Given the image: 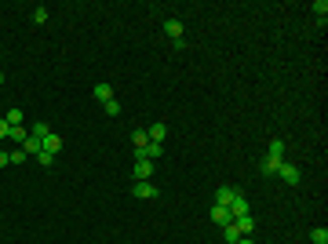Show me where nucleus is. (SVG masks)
Segmentation results:
<instances>
[{
	"label": "nucleus",
	"mask_w": 328,
	"mask_h": 244,
	"mask_svg": "<svg viewBox=\"0 0 328 244\" xmlns=\"http://www.w3.org/2000/svg\"><path fill=\"white\" fill-rule=\"evenodd\" d=\"M132 175H135V182H150V175H153V160H146V157H143V149H135Z\"/></svg>",
	"instance_id": "f257e3e1"
},
{
	"label": "nucleus",
	"mask_w": 328,
	"mask_h": 244,
	"mask_svg": "<svg viewBox=\"0 0 328 244\" xmlns=\"http://www.w3.org/2000/svg\"><path fill=\"white\" fill-rule=\"evenodd\" d=\"M132 193L139 197V201H157V197H161V190H157V186H150V182H135Z\"/></svg>",
	"instance_id": "f03ea898"
},
{
	"label": "nucleus",
	"mask_w": 328,
	"mask_h": 244,
	"mask_svg": "<svg viewBox=\"0 0 328 244\" xmlns=\"http://www.w3.org/2000/svg\"><path fill=\"white\" fill-rule=\"evenodd\" d=\"M274 175H281V179L288 182V186H295V182H299V168H295V164H288V160H281Z\"/></svg>",
	"instance_id": "7ed1b4c3"
},
{
	"label": "nucleus",
	"mask_w": 328,
	"mask_h": 244,
	"mask_svg": "<svg viewBox=\"0 0 328 244\" xmlns=\"http://www.w3.org/2000/svg\"><path fill=\"white\" fill-rule=\"evenodd\" d=\"M230 215L233 219H237V215H248V197L237 190V193H233V201H230Z\"/></svg>",
	"instance_id": "20e7f679"
},
{
	"label": "nucleus",
	"mask_w": 328,
	"mask_h": 244,
	"mask_svg": "<svg viewBox=\"0 0 328 244\" xmlns=\"http://www.w3.org/2000/svg\"><path fill=\"white\" fill-rule=\"evenodd\" d=\"M233 193H237V186H219V190H215V204H223V208H230V201H233Z\"/></svg>",
	"instance_id": "39448f33"
},
{
	"label": "nucleus",
	"mask_w": 328,
	"mask_h": 244,
	"mask_svg": "<svg viewBox=\"0 0 328 244\" xmlns=\"http://www.w3.org/2000/svg\"><path fill=\"white\" fill-rule=\"evenodd\" d=\"M212 219H215L219 226H230V222H233V215H230V208H223V204H212Z\"/></svg>",
	"instance_id": "423d86ee"
},
{
	"label": "nucleus",
	"mask_w": 328,
	"mask_h": 244,
	"mask_svg": "<svg viewBox=\"0 0 328 244\" xmlns=\"http://www.w3.org/2000/svg\"><path fill=\"white\" fill-rule=\"evenodd\" d=\"M4 120H8V124H11V128H22V124H26V113L19 110V106H11V110L4 113Z\"/></svg>",
	"instance_id": "0eeeda50"
},
{
	"label": "nucleus",
	"mask_w": 328,
	"mask_h": 244,
	"mask_svg": "<svg viewBox=\"0 0 328 244\" xmlns=\"http://www.w3.org/2000/svg\"><path fill=\"white\" fill-rule=\"evenodd\" d=\"M22 149H26V157H37L40 149H44V142L37 139V135H26V142H22Z\"/></svg>",
	"instance_id": "6e6552de"
},
{
	"label": "nucleus",
	"mask_w": 328,
	"mask_h": 244,
	"mask_svg": "<svg viewBox=\"0 0 328 244\" xmlns=\"http://www.w3.org/2000/svg\"><path fill=\"white\" fill-rule=\"evenodd\" d=\"M146 135H150V142H164L168 124H161V120H157V124H150V128H146Z\"/></svg>",
	"instance_id": "1a4fd4ad"
},
{
	"label": "nucleus",
	"mask_w": 328,
	"mask_h": 244,
	"mask_svg": "<svg viewBox=\"0 0 328 244\" xmlns=\"http://www.w3.org/2000/svg\"><path fill=\"white\" fill-rule=\"evenodd\" d=\"M164 33H168L171 40H179V37H182V22H179V19H168V22H164Z\"/></svg>",
	"instance_id": "9d476101"
},
{
	"label": "nucleus",
	"mask_w": 328,
	"mask_h": 244,
	"mask_svg": "<svg viewBox=\"0 0 328 244\" xmlns=\"http://www.w3.org/2000/svg\"><path fill=\"white\" fill-rule=\"evenodd\" d=\"M132 142H135V149H146V146H150V135H146V128H135V131H132Z\"/></svg>",
	"instance_id": "9b49d317"
},
{
	"label": "nucleus",
	"mask_w": 328,
	"mask_h": 244,
	"mask_svg": "<svg viewBox=\"0 0 328 244\" xmlns=\"http://www.w3.org/2000/svg\"><path fill=\"white\" fill-rule=\"evenodd\" d=\"M58 149H62V139H58V135L51 131V135H48V139H44V153H51V157H55V153H58Z\"/></svg>",
	"instance_id": "f8f14e48"
},
{
	"label": "nucleus",
	"mask_w": 328,
	"mask_h": 244,
	"mask_svg": "<svg viewBox=\"0 0 328 244\" xmlns=\"http://www.w3.org/2000/svg\"><path fill=\"white\" fill-rule=\"evenodd\" d=\"M233 226L248 237V233H252V226H255V219H252V215H237V219H233Z\"/></svg>",
	"instance_id": "ddd939ff"
},
{
	"label": "nucleus",
	"mask_w": 328,
	"mask_h": 244,
	"mask_svg": "<svg viewBox=\"0 0 328 244\" xmlns=\"http://www.w3.org/2000/svg\"><path fill=\"white\" fill-rule=\"evenodd\" d=\"M267 157H274V160H285V142H281V139H270Z\"/></svg>",
	"instance_id": "4468645a"
},
{
	"label": "nucleus",
	"mask_w": 328,
	"mask_h": 244,
	"mask_svg": "<svg viewBox=\"0 0 328 244\" xmlns=\"http://www.w3.org/2000/svg\"><path fill=\"white\" fill-rule=\"evenodd\" d=\"M29 135H37V139L44 142V139H48V135H51V124H44V120H37V124L29 128Z\"/></svg>",
	"instance_id": "2eb2a0df"
},
{
	"label": "nucleus",
	"mask_w": 328,
	"mask_h": 244,
	"mask_svg": "<svg viewBox=\"0 0 328 244\" xmlns=\"http://www.w3.org/2000/svg\"><path fill=\"white\" fill-rule=\"evenodd\" d=\"M91 95H95L99 102H109V99H113V88H109V84H95V91H91Z\"/></svg>",
	"instance_id": "dca6fc26"
},
{
	"label": "nucleus",
	"mask_w": 328,
	"mask_h": 244,
	"mask_svg": "<svg viewBox=\"0 0 328 244\" xmlns=\"http://www.w3.org/2000/svg\"><path fill=\"white\" fill-rule=\"evenodd\" d=\"M223 237H226V244H237V240H241L244 233H241V230H237V226H233V222H230V226H223Z\"/></svg>",
	"instance_id": "f3484780"
},
{
	"label": "nucleus",
	"mask_w": 328,
	"mask_h": 244,
	"mask_svg": "<svg viewBox=\"0 0 328 244\" xmlns=\"http://www.w3.org/2000/svg\"><path fill=\"white\" fill-rule=\"evenodd\" d=\"M310 240H314V244H328V230H324V226H317V230H310Z\"/></svg>",
	"instance_id": "a211bd4d"
},
{
	"label": "nucleus",
	"mask_w": 328,
	"mask_h": 244,
	"mask_svg": "<svg viewBox=\"0 0 328 244\" xmlns=\"http://www.w3.org/2000/svg\"><path fill=\"white\" fill-rule=\"evenodd\" d=\"M26 135H29V131H26V124H22V128H11V131H8V139H15V142L22 146V142H26Z\"/></svg>",
	"instance_id": "6ab92c4d"
},
{
	"label": "nucleus",
	"mask_w": 328,
	"mask_h": 244,
	"mask_svg": "<svg viewBox=\"0 0 328 244\" xmlns=\"http://www.w3.org/2000/svg\"><path fill=\"white\" fill-rule=\"evenodd\" d=\"M314 11H317V22L324 26V19H328V0H317V4H314Z\"/></svg>",
	"instance_id": "aec40b11"
},
{
	"label": "nucleus",
	"mask_w": 328,
	"mask_h": 244,
	"mask_svg": "<svg viewBox=\"0 0 328 244\" xmlns=\"http://www.w3.org/2000/svg\"><path fill=\"white\" fill-rule=\"evenodd\" d=\"M277 164H281V160H274V157H263V175H274V172H277Z\"/></svg>",
	"instance_id": "412c9836"
},
{
	"label": "nucleus",
	"mask_w": 328,
	"mask_h": 244,
	"mask_svg": "<svg viewBox=\"0 0 328 244\" xmlns=\"http://www.w3.org/2000/svg\"><path fill=\"white\" fill-rule=\"evenodd\" d=\"M33 22H37V26L48 22V8H44V4H40V8H33Z\"/></svg>",
	"instance_id": "4be33fe9"
},
{
	"label": "nucleus",
	"mask_w": 328,
	"mask_h": 244,
	"mask_svg": "<svg viewBox=\"0 0 328 244\" xmlns=\"http://www.w3.org/2000/svg\"><path fill=\"white\" fill-rule=\"evenodd\" d=\"M102 106H106V113H109V117H117V113H120V102H117V99H109V102H102Z\"/></svg>",
	"instance_id": "5701e85b"
},
{
	"label": "nucleus",
	"mask_w": 328,
	"mask_h": 244,
	"mask_svg": "<svg viewBox=\"0 0 328 244\" xmlns=\"http://www.w3.org/2000/svg\"><path fill=\"white\" fill-rule=\"evenodd\" d=\"M8 157H11V164H22V160H26V149L19 146V149H15V153H8Z\"/></svg>",
	"instance_id": "b1692460"
},
{
	"label": "nucleus",
	"mask_w": 328,
	"mask_h": 244,
	"mask_svg": "<svg viewBox=\"0 0 328 244\" xmlns=\"http://www.w3.org/2000/svg\"><path fill=\"white\" fill-rule=\"evenodd\" d=\"M8 131H11V124H8V120H0V139H8Z\"/></svg>",
	"instance_id": "393cba45"
},
{
	"label": "nucleus",
	"mask_w": 328,
	"mask_h": 244,
	"mask_svg": "<svg viewBox=\"0 0 328 244\" xmlns=\"http://www.w3.org/2000/svg\"><path fill=\"white\" fill-rule=\"evenodd\" d=\"M8 164H11V157L4 153V149H0V168H8Z\"/></svg>",
	"instance_id": "a878e982"
},
{
	"label": "nucleus",
	"mask_w": 328,
	"mask_h": 244,
	"mask_svg": "<svg viewBox=\"0 0 328 244\" xmlns=\"http://www.w3.org/2000/svg\"><path fill=\"white\" fill-rule=\"evenodd\" d=\"M237 244H255V240H252V237H241V240H237Z\"/></svg>",
	"instance_id": "bb28decb"
},
{
	"label": "nucleus",
	"mask_w": 328,
	"mask_h": 244,
	"mask_svg": "<svg viewBox=\"0 0 328 244\" xmlns=\"http://www.w3.org/2000/svg\"><path fill=\"white\" fill-rule=\"evenodd\" d=\"M0 84H4V69H0Z\"/></svg>",
	"instance_id": "cd10ccee"
}]
</instances>
